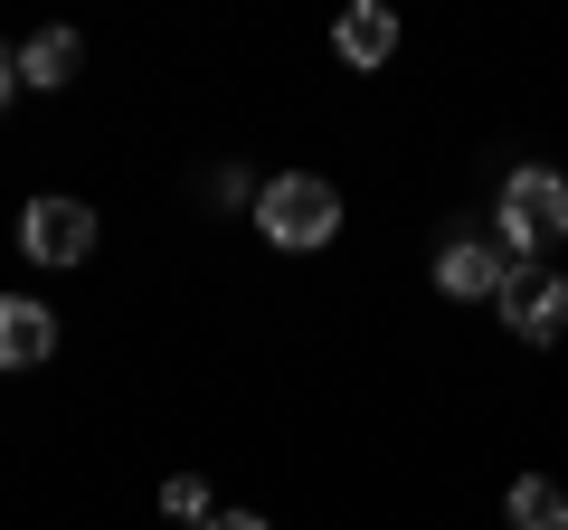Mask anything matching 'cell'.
Here are the masks:
<instances>
[{
    "label": "cell",
    "instance_id": "1",
    "mask_svg": "<svg viewBox=\"0 0 568 530\" xmlns=\"http://www.w3.org/2000/svg\"><path fill=\"white\" fill-rule=\"evenodd\" d=\"M256 227L275 246H294V256H304V246H332L342 237V190H332L323 171H284V181L256 190Z\"/></svg>",
    "mask_w": 568,
    "mask_h": 530
},
{
    "label": "cell",
    "instance_id": "2",
    "mask_svg": "<svg viewBox=\"0 0 568 530\" xmlns=\"http://www.w3.org/2000/svg\"><path fill=\"white\" fill-rule=\"evenodd\" d=\"M559 237H568V181H559V171H540V162L511 171V181H503V246L530 265L540 246H559Z\"/></svg>",
    "mask_w": 568,
    "mask_h": 530
},
{
    "label": "cell",
    "instance_id": "3",
    "mask_svg": "<svg viewBox=\"0 0 568 530\" xmlns=\"http://www.w3.org/2000/svg\"><path fill=\"white\" fill-rule=\"evenodd\" d=\"M511 275H521V256H511L503 237H455L446 256H436V285H446L455 304H503Z\"/></svg>",
    "mask_w": 568,
    "mask_h": 530
},
{
    "label": "cell",
    "instance_id": "4",
    "mask_svg": "<svg viewBox=\"0 0 568 530\" xmlns=\"http://www.w3.org/2000/svg\"><path fill=\"white\" fill-rule=\"evenodd\" d=\"M20 246L39 265H85L95 256V208L85 200H29L20 208Z\"/></svg>",
    "mask_w": 568,
    "mask_h": 530
},
{
    "label": "cell",
    "instance_id": "5",
    "mask_svg": "<svg viewBox=\"0 0 568 530\" xmlns=\"http://www.w3.org/2000/svg\"><path fill=\"white\" fill-rule=\"evenodd\" d=\"M503 323L521 332V342H559V332H568V285H559V275H540V265H521L511 294H503Z\"/></svg>",
    "mask_w": 568,
    "mask_h": 530
},
{
    "label": "cell",
    "instance_id": "6",
    "mask_svg": "<svg viewBox=\"0 0 568 530\" xmlns=\"http://www.w3.org/2000/svg\"><path fill=\"white\" fill-rule=\"evenodd\" d=\"M58 350V313L39 294H0V369H39Z\"/></svg>",
    "mask_w": 568,
    "mask_h": 530
},
{
    "label": "cell",
    "instance_id": "7",
    "mask_svg": "<svg viewBox=\"0 0 568 530\" xmlns=\"http://www.w3.org/2000/svg\"><path fill=\"white\" fill-rule=\"evenodd\" d=\"M332 48H342L351 67H388V58H398V10H379V0H361V10H342V29H332Z\"/></svg>",
    "mask_w": 568,
    "mask_h": 530
},
{
    "label": "cell",
    "instance_id": "8",
    "mask_svg": "<svg viewBox=\"0 0 568 530\" xmlns=\"http://www.w3.org/2000/svg\"><path fill=\"white\" fill-rule=\"evenodd\" d=\"M77 67H85V39H77V29H39V39L20 48V85H39V95H48V85H67Z\"/></svg>",
    "mask_w": 568,
    "mask_h": 530
},
{
    "label": "cell",
    "instance_id": "9",
    "mask_svg": "<svg viewBox=\"0 0 568 530\" xmlns=\"http://www.w3.org/2000/svg\"><path fill=\"white\" fill-rule=\"evenodd\" d=\"M511 530H568V492L549 473H521L511 483Z\"/></svg>",
    "mask_w": 568,
    "mask_h": 530
},
{
    "label": "cell",
    "instance_id": "10",
    "mask_svg": "<svg viewBox=\"0 0 568 530\" xmlns=\"http://www.w3.org/2000/svg\"><path fill=\"white\" fill-rule=\"evenodd\" d=\"M162 511H171V521H200V530H209V483H200V473H171V483H162Z\"/></svg>",
    "mask_w": 568,
    "mask_h": 530
},
{
    "label": "cell",
    "instance_id": "11",
    "mask_svg": "<svg viewBox=\"0 0 568 530\" xmlns=\"http://www.w3.org/2000/svg\"><path fill=\"white\" fill-rule=\"evenodd\" d=\"M10 95H20V48L0 39V104H10Z\"/></svg>",
    "mask_w": 568,
    "mask_h": 530
},
{
    "label": "cell",
    "instance_id": "12",
    "mask_svg": "<svg viewBox=\"0 0 568 530\" xmlns=\"http://www.w3.org/2000/svg\"><path fill=\"white\" fill-rule=\"evenodd\" d=\"M209 530H265L256 511H209Z\"/></svg>",
    "mask_w": 568,
    "mask_h": 530
}]
</instances>
